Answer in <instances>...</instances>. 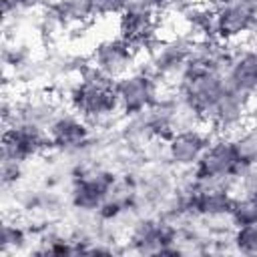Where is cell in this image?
I'll list each match as a JSON object with an SVG mask.
<instances>
[{"label":"cell","mask_w":257,"mask_h":257,"mask_svg":"<svg viewBox=\"0 0 257 257\" xmlns=\"http://www.w3.org/2000/svg\"><path fill=\"white\" fill-rule=\"evenodd\" d=\"M66 92L74 112L80 114L88 124H102L110 120L116 110H120L114 80L90 62L78 70V80L72 82Z\"/></svg>","instance_id":"cell-1"},{"label":"cell","mask_w":257,"mask_h":257,"mask_svg":"<svg viewBox=\"0 0 257 257\" xmlns=\"http://www.w3.org/2000/svg\"><path fill=\"white\" fill-rule=\"evenodd\" d=\"M70 177L72 183H70L68 201L72 209H76L80 215L96 213L102 201L112 193L114 185L118 183L114 171L88 163H78L72 169Z\"/></svg>","instance_id":"cell-2"},{"label":"cell","mask_w":257,"mask_h":257,"mask_svg":"<svg viewBox=\"0 0 257 257\" xmlns=\"http://www.w3.org/2000/svg\"><path fill=\"white\" fill-rule=\"evenodd\" d=\"M179 243V225L161 215L139 217L128 233V247L141 255H175L183 251Z\"/></svg>","instance_id":"cell-3"},{"label":"cell","mask_w":257,"mask_h":257,"mask_svg":"<svg viewBox=\"0 0 257 257\" xmlns=\"http://www.w3.org/2000/svg\"><path fill=\"white\" fill-rule=\"evenodd\" d=\"M241 161L237 157L235 141L229 137H217L209 143L199 163L193 167V177L199 183H221L233 189V177L237 175Z\"/></svg>","instance_id":"cell-4"},{"label":"cell","mask_w":257,"mask_h":257,"mask_svg":"<svg viewBox=\"0 0 257 257\" xmlns=\"http://www.w3.org/2000/svg\"><path fill=\"white\" fill-rule=\"evenodd\" d=\"M118 108L124 116L141 114L159 98V78L147 70H133L114 80Z\"/></svg>","instance_id":"cell-5"},{"label":"cell","mask_w":257,"mask_h":257,"mask_svg":"<svg viewBox=\"0 0 257 257\" xmlns=\"http://www.w3.org/2000/svg\"><path fill=\"white\" fill-rule=\"evenodd\" d=\"M193 44L189 36H173L155 42L149 50V70L157 78H173L179 82L191 58Z\"/></svg>","instance_id":"cell-6"},{"label":"cell","mask_w":257,"mask_h":257,"mask_svg":"<svg viewBox=\"0 0 257 257\" xmlns=\"http://www.w3.org/2000/svg\"><path fill=\"white\" fill-rule=\"evenodd\" d=\"M213 8L219 40H237L257 28V4L247 0H217Z\"/></svg>","instance_id":"cell-7"},{"label":"cell","mask_w":257,"mask_h":257,"mask_svg":"<svg viewBox=\"0 0 257 257\" xmlns=\"http://www.w3.org/2000/svg\"><path fill=\"white\" fill-rule=\"evenodd\" d=\"M157 10L147 6L141 0H128L126 8L118 16V32L135 50L155 46V30H157Z\"/></svg>","instance_id":"cell-8"},{"label":"cell","mask_w":257,"mask_h":257,"mask_svg":"<svg viewBox=\"0 0 257 257\" xmlns=\"http://www.w3.org/2000/svg\"><path fill=\"white\" fill-rule=\"evenodd\" d=\"M46 149H52L46 128L26 124V122H14L4 128L2 157H6V159L26 163L28 159L38 157Z\"/></svg>","instance_id":"cell-9"},{"label":"cell","mask_w":257,"mask_h":257,"mask_svg":"<svg viewBox=\"0 0 257 257\" xmlns=\"http://www.w3.org/2000/svg\"><path fill=\"white\" fill-rule=\"evenodd\" d=\"M48 139H50V147L56 149L58 153L82 155L88 149L92 135L88 122L80 114L60 112L54 118V122L48 126Z\"/></svg>","instance_id":"cell-10"},{"label":"cell","mask_w":257,"mask_h":257,"mask_svg":"<svg viewBox=\"0 0 257 257\" xmlns=\"http://www.w3.org/2000/svg\"><path fill=\"white\" fill-rule=\"evenodd\" d=\"M209 143L211 139L197 126L175 131L171 139L165 143V159L169 161V165L177 169L191 171L203 157Z\"/></svg>","instance_id":"cell-11"},{"label":"cell","mask_w":257,"mask_h":257,"mask_svg":"<svg viewBox=\"0 0 257 257\" xmlns=\"http://www.w3.org/2000/svg\"><path fill=\"white\" fill-rule=\"evenodd\" d=\"M233 199L235 197L231 195L229 185H221V183L205 185L195 179L193 197H191L193 217H197V219H227Z\"/></svg>","instance_id":"cell-12"},{"label":"cell","mask_w":257,"mask_h":257,"mask_svg":"<svg viewBox=\"0 0 257 257\" xmlns=\"http://www.w3.org/2000/svg\"><path fill=\"white\" fill-rule=\"evenodd\" d=\"M135 62V48L124 38H104L100 40L90 56V64L96 66L106 76L120 78L124 76Z\"/></svg>","instance_id":"cell-13"},{"label":"cell","mask_w":257,"mask_h":257,"mask_svg":"<svg viewBox=\"0 0 257 257\" xmlns=\"http://www.w3.org/2000/svg\"><path fill=\"white\" fill-rule=\"evenodd\" d=\"M249 104H251V96L235 90L227 82V88L217 100L207 124L219 133H233L241 128L245 118L249 116Z\"/></svg>","instance_id":"cell-14"},{"label":"cell","mask_w":257,"mask_h":257,"mask_svg":"<svg viewBox=\"0 0 257 257\" xmlns=\"http://www.w3.org/2000/svg\"><path fill=\"white\" fill-rule=\"evenodd\" d=\"M227 82L235 90L253 96L257 92V50L251 46H239L233 50V60L227 70Z\"/></svg>","instance_id":"cell-15"},{"label":"cell","mask_w":257,"mask_h":257,"mask_svg":"<svg viewBox=\"0 0 257 257\" xmlns=\"http://www.w3.org/2000/svg\"><path fill=\"white\" fill-rule=\"evenodd\" d=\"M60 114L58 104L48 98V96H38L30 94L24 100H18V112H16V122H26L34 124L40 128H46L54 122V118Z\"/></svg>","instance_id":"cell-16"},{"label":"cell","mask_w":257,"mask_h":257,"mask_svg":"<svg viewBox=\"0 0 257 257\" xmlns=\"http://www.w3.org/2000/svg\"><path fill=\"white\" fill-rule=\"evenodd\" d=\"M48 8L58 16L64 28H80L94 18L88 0H54L48 4Z\"/></svg>","instance_id":"cell-17"},{"label":"cell","mask_w":257,"mask_h":257,"mask_svg":"<svg viewBox=\"0 0 257 257\" xmlns=\"http://www.w3.org/2000/svg\"><path fill=\"white\" fill-rule=\"evenodd\" d=\"M185 24L189 26L191 34H197L201 38H217L215 32V8L203 6V4H187V8L181 12Z\"/></svg>","instance_id":"cell-18"},{"label":"cell","mask_w":257,"mask_h":257,"mask_svg":"<svg viewBox=\"0 0 257 257\" xmlns=\"http://www.w3.org/2000/svg\"><path fill=\"white\" fill-rule=\"evenodd\" d=\"M28 243V231L18 223H4L0 229V253L4 257L16 255Z\"/></svg>","instance_id":"cell-19"},{"label":"cell","mask_w":257,"mask_h":257,"mask_svg":"<svg viewBox=\"0 0 257 257\" xmlns=\"http://www.w3.org/2000/svg\"><path fill=\"white\" fill-rule=\"evenodd\" d=\"M2 60H4V66L6 68H12L14 74L18 70H22L30 60V50L24 42H18L16 36L12 38H6L4 42V48H2Z\"/></svg>","instance_id":"cell-20"},{"label":"cell","mask_w":257,"mask_h":257,"mask_svg":"<svg viewBox=\"0 0 257 257\" xmlns=\"http://www.w3.org/2000/svg\"><path fill=\"white\" fill-rule=\"evenodd\" d=\"M233 141H235V149L241 165L257 167V124L239 133Z\"/></svg>","instance_id":"cell-21"},{"label":"cell","mask_w":257,"mask_h":257,"mask_svg":"<svg viewBox=\"0 0 257 257\" xmlns=\"http://www.w3.org/2000/svg\"><path fill=\"white\" fill-rule=\"evenodd\" d=\"M231 245L237 253L257 255V221L247 225H237L231 233Z\"/></svg>","instance_id":"cell-22"},{"label":"cell","mask_w":257,"mask_h":257,"mask_svg":"<svg viewBox=\"0 0 257 257\" xmlns=\"http://www.w3.org/2000/svg\"><path fill=\"white\" fill-rule=\"evenodd\" d=\"M229 219L235 227L255 223L257 221V197H251V195L235 197L233 205H231V211H229Z\"/></svg>","instance_id":"cell-23"},{"label":"cell","mask_w":257,"mask_h":257,"mask_svg":"<svg viewBox=\"0 0 257 257\" xmlns=\"http://www.w3.org/2000/svg\"><path fill=\"white\" fill-rule=\"evenodd\" d=\"M22 165L20 161L14 159H6L2 157V169H0V177H2V189L8 191L10 187H16V183L22 179Z\"/></svg>","instance_id":"cell-24"},{"label":"cell","mask_w":257,"mask_h":257,"mask_svg":"<svg viewBox=\"0 0 257 257\" xmlns=\"http://www.w3.org/2000/svg\"><path fill=\"white\" fill-rule=\"evenodd\" d=\"M92 6L94 16H120V12L126 8L128 0H88Z\"/></svg>","instance_id":"cell-25"},{"label":"cell","mask_w":257,"mask_h":257,"mask_svg":"<svg viewBox=\"0 0 257 257\" xmlns=\"http://www.w3.org/2000/svg\"><path fill=\"white\" fill-rule=\"evenodd\" d=\"M141 2H145L147 6H151L153 10H161V12H183L185 8H187V0H141Z\"/></svg>","instance_id":"cell-26"}]
</instances>
